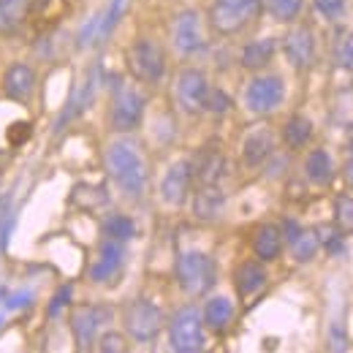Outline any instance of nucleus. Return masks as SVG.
Returning <instances> with one entry per match:
<instances>
[{"label": "nucleus", "instance_id": "4be33fe9", "mask_svg": "<svg viewBox=\"0 0 353 353\" xmlns=\"http://www.w3.org/2000/svg\"><path fill=\"white\" fill-rule=\"evenodd\" d=\"M201 318H204V323H207L212 332H225V329L231 326V321H234V305H231V299H228V296H215V299H210L204 312H201Z\"/></svg>", "mask_w": 353, "mask_h": 353}, {"label": "nucleus", "instance_id": "2f4dec72", "mask_svg": "<svg viewBox=\"0 0 353 353\" xmlns=\"http://www.w3.org/2000/svg\"><path fill=\"white\" fill-rule=\"evenodd\" d=\"M103 234H106L109 239L125 242V239H131L133 234H136V225H133V221L125 218V215H112V218H106V223H103Z\"/></svg>", "mask_w": 353, "mask_h": 353}, {"label": "nucleus", "instance_id": "393cba45", "mask_svg": "<svg viewBox=\"0 0 353 353\" xmlns=\"http://www.w3.org/2000/svg\"><path fill=\"white\" fill-rule=\"evenodd\" d=\"M305 174L315 182V185H326L332 182L334 176V163H332V155L326 150H312L305 161Z\"/></svg>", "mask_w": 353, "mask_h": 353}, {"label": "nucleus", "instance_id": "58836bf2", "mask_svg": "<svg viewBox=\"0 0 353 353\" xmlns=\"http://www.w3.org/2000/svg\"><path fill=\"white\" fill-rule=\"evenodd\" d=\"M6 299H8V302H6L8 310H22V307H28V305H33V291H14V294H8Z\"/></svg>", "mask_w": 353, "mask_h": 353}, {"label": "nucleus", "instance_id": "72a5a7b5", "mask_svg": "<svg viewBox=\"0 0 353 353\" xmlns=\"http://www.w3.org/2000/svg\"><path fill=\"white\" fill-rule=\"evenodd\" d=\"M334 60L340 68H353V33H340L334 44Z\"/></svg>", "mask_w": 353, "mask_h": 353}, {"label": "nucleus", "instance_id": "423d86ee", "mask_svg": "<svg viewBox=\"0 0 353 353\" xmlns=\"http://www.w3.org/2000/svg\"><path fill=\"white\" fill-rule=\"evenodd\" d=\"M144 95L136 88H117L114 98H112V112H109V125L117 133H128L133 128L141 125V117H144Z\"/></svg>", "mask_w": 353, "mask_h": 353}, {"label": "nucleus", "instance_id": "dca6fc26", "mask_svg": "<svg viewBox=\"0 0 353 353\" xmlns=\"http://www.w3.org/2000/svg\"><path fill=\"white\" fill-rule=\"evenodd\" d=\"M3 90L11 101H28L36 90V71L25 63H14L3 74Z\"/></svg>", "mask_w": 353, "mask_h": 353}, {"label": "nucleus", "instance_id": "6e6552de", "mask_svg": "<svg viewBox=\"0 0 353 353\" xmlns=\"http://www.w3.org/2000/svg\"><path fill=\"white\" fill-rule=\"evenodd\" d=\"M285 98V85L280 77H259L245 90V106L253 114H269L274 112Z\"/></svg>", "mask_w": 353, "mask_h": 353}, {"label": "nucleus", "instance_id": "f257e3e1", "mask_svg": "<svg viewBox=\"0 0 353 353\" xmlns=\"http://www.w3.org/2000/svg\"><path fill=\"white\" fill-rule=\"evenodd\" d=\"M106 169L112 179L117 182V188L131 196L139 199L147 188V166L144 158L139 152V147L133 144L131 139H117L106 147Z\"/></svg>", "mask_w": 353, "mask_h": 353}, {"label": "nucleus", "instance_id": "bb28decb", "mask_svg": "<svg viewBox=\"0 0 353 353\" xmlns=\"http://www.w3.org/2000/svg\"><path fill=\"white\" fill-rule=\"evenodd\" d=\"M74 204L79 207V210H98V207H103L106 201H109V193H106V188L103 185H77L74 188Z\"/></svg>", "mask_w": 353, "mask_h": 353}, {"label": "nucleus", "instance_id": "a211bd4d", "mask_svg": "<svg viewBox=\"0 0 353 353\" xmlns=\"http://www.w3.org/2000/svg\"><path fill=\"white\" fill-rule=\"evenodd\" d=\"M234 285H236V291H239L242 299L256 296L266 285V269L259 261H245V264L234 272Z\"/></svg>", "mask_w": 353, "mask_h": 353}, {"label": "nucleus", "instance_id": "aec40b11", "mask_svg": "<svg viewBox=\"0 0 353 353\" xmlns=\"http://www.w3.org/2000/svg\"><path fill=\"white\" fill-rule=\"evenodd\" d=\"M283 250V228L266 223L256 231L253 236V253L259 256V261H274Z\"/></svg>", "mask_w": 353, "mask_h": 353}, {"label": "nucleus", "instance_id": "f704fd0d", "mask_svg": "<svg viewBox=\"0 0 353 353\" xmlns=\"http://www.w3.org/2000/svg\"><path fill=\"white\" fill-rule=\"evenodd\" d=\"M204 109L207 112H215V114H223V112H228L231 109V98L223 92L221 88H210L207 90V98H204Z\"/></svg>", "mask_w": 353, "mask_h": 353}, {"label": "nucleus", "instance_id": "9b49d317", "mask_svg": "<svg viewBox=\"0 0 353 353\" xmlns=\"http://www.w3.org/2000/svg\"><path fill=\"white\" fill-rule=\"evenodd\" d=\"M172 41L179 54H193L204 46V33H201V17L199 11L188 8V11H179L172 25Z\"/></svg>", "mask_w": 353, "mask_h": 353}, {"label": "nucleus", "instance_id": "5701e85b", "mask_svg": "<svg viewBox=\"0 0 353 353\" xmlns=\"http://www.w3.org/2000/svg\"><path fill=\"white\" fill-rule=\"evenodd\" d=\"M274 52H277V41L272 36L259 39V41H250V44L242 49V65L250 68V71H259V68L269 65V60L274 57Z\"/></svg>", "mask_w": 353, "mask_h": 353}, {"label": "nucleus", "instance_id": "a878e982", "mask_svg": "<svg viewBox=\"0 0 353 353\" xmlns=\"http://www.w3.org/2000/svg\"><path fill=\"white\" fill-rule=\"evenodd\" d=\"M288 242H291V253H294V259L299 264H310L315 259V253H318V236L310 228H299Z\"/></svg>", "mask_w": 353, "mask_h": 353}, {"label": "nucleus", "instance_id": "9d476101", "mask_svg": "<svg viewBox=\"0 0 353 353\" xmlns=\"http://www.w3.org/2000/svg\"><path fill=\"white\" fill-rule=\"evenodd\" d=\"M112 321V310L103 307V305H90V307H79L71 318V329H74V337H77V345L79 351H88L95 343V334L103 323Z\"/></svg>", "mask_w": 353, "mask_h": 353}, {"label": "nucleus", "instance_id": "412c9836", "mask_svg": "<svg viewBox=\"0 0 353 353\" xmlns=\"http://www.w3.org/2000/svg\"><path fill=\"white\" fill-rule=\"evenodd\" d=\"M223 174H225V158L221 150H204L193 163V176H199L201 185H218Z\"/></svg>", "mask_w": 353, "mask_h": 353}, {"label": "nucleus", "instance_id": "f8f14e48", "mask_svg": "<svg viewBox=\"0 0 353 353\" xmlns=\"http://www.w3.org/2000/svg\"><path fill=\"white\" fill-rule=\"evenodd\" d=\"M190 182H193V163L190 161H174L161 179V199L169 207L185 204V199L190 193Z\"/></svg>", "mask_w": 353, "mask_h": 353}, {"label": "nucleus", "instance_id": "0eeeda50", "mask_svg": "<svg viewBox=\"0 0 353 353\" xmlns=\"http://www.w3.org/2000/svg\"><path fill=\"white\" fill-rule=\"evenodd\" d=\"M163 312L147 299H133L125 307V329L136 343H152L161 334Z\"/></svg>", "mask_w": 353, "mask_h": 353}, {"label": "nucleus", "instance_id": "c85d7f7f", "mask_svg": "<svg viewBox=\"0 0 353 353\" xmlns=\"http://www.w3.org/2000/svg\"><path fill=\"white\" fill-rule=\"evenodd\" d=\"M310 136H312V123H310L307 117H302V114H294V117L285 123V128H283V139H285V144H288L291 150L305 147L310 141Z\"/></svg>", "mask_w": 353, "mask_h": 353}, {"label": "nucleus", "instance_id": "7ed1b4c3", "mask_svg": "<svg viewBox=\"0 0 353 353\" xmlns=\"http://www.w3.org/2000/svg\"><path fill=\"white\" fill-rule=\"evenodd\" d=\"M169 343L179 353L204 351V343H207L204 340V318L193 305L174 312V318L169 323Z\"/></svg>", "mask_w": 353, "mask_h": 353}, {"label": "nucleus", "instance_id": "2eb2a0df", "mask_svg": "<svg viewBox=\"0 0 353 353\" xmlns=\"http://www.w3.org/2000/svg\"><path fill=\"white\" fill-rule=\"evenodd\" d=\"M283 52H285V60L294 65V68H307L312 63V54H315V39H312V30L310 28H294L285 41H283Z\"/></svg>", "mask_w": 353, "mask_h": 353}, {"label": "nucleus", "instance_id": "a19ab883", "mask_svg": "<svg viewBox=\"0 0 353 353\" xmlns=\"http://www.w3.org/2000/svg\"><path fill=\"white\" fill-rule=\"evenodd\" d=\"M345 176H348V182L353 185V161L348 163V166H345Z\"/></svg>", "mask_w": 353, "mask_h": 353}, {"label": "nucleus", "instance_id": "e433bc0d", "mask_svg": "<svg viewBox=\"0 0 353 353\" xmlns=\"http://www.w3.org/2000/svg\"><path fill=\"white\" fill-rule=\"evenodd\" d=\"M98 351H103V353L125 351V337L117 334V332H106L103 337H98Z\"/></svg>", "mask_w": 353, "mask_h": 353}, {"label": "nucleus", "instance_id": "ddd939ff", "mask_svg": "<svg viewBox=\"0 0 353 353\" xmlns=\"http://www.w3.org/2000/svg\"><path fill=\"white\" fill-rule=\"evenodd\" d=\"M95 90H98V68H92L88 77H85V82L74 90V95L68 98L65 109L60 112V117H57V123H54V133H60L68 123H74L77 117H82V114L88 112L90 103L95 101Z\"/></svg>", "mask_w": 353, "mask_h": 353}, {"label": "nucleus", "instance_id": "f03ea898", "mask_svg": "<svg viewBox=\"0 0 353 353\" xmlns=\"http://www.w3.org/2000/svg\"><path fill=\"white\" fill-rule=\"evenodd\" d=\"M215 277H218V269H215V261L207 253L190 250V253L179 256V261H176V280H179L185 294L204 296L215 285Z\"/></svg>", "mask_w": 353, "mask_h": 353}, {"label": "nucleus", "instance_id": "c9c22d12", "mask_svg": "<svg viewBox=\"0 0 353 353\" xmlns=\"http://www.w3.org/2000/svg\"><path fill=\"white\" fill-rule=\"evenodd\" d=\"M315 11L326 19H340L345 11V0H315Z\"/></svg>", "mask_w": 353, "mask_h": 353}, {"label": "nucleus", "instance_id": "f3484780", "mask_svg": "<svg viewBox=\"0 0 353 353\" xmlns=\"http://www.w3.org/2000/svg\"><path fill=\"white\" fill-rule=\"evenodd\" d=\"M223 207H225V196L218 185H201L193 196V215L199 221H215L221 218Z\"/></svg>", "mask_w": 353, "mask_h": 353}, {"label": "nucleus", "instance_id": "37998d69", "mask_svg": "<svg viewBox=\"0 0 353 353\" xmlns=\"http://www.w3.org/2000/svg\"><path fill=\"white\" fill-rule=\"evenodd\" d=\"M0 323H3V315H0Z\"/></svg>", "mask_w": 353, "mask_h": 353}, {"label": "nucleus", "instance_id": "b1692460", "mask_svg": "<svg viewBox=\"0 0 353 353\" xmlns=\"http://www.w3.org/2000/svg\"><path fill=\"white\" fill-rule=\"evenodd\" d=\"M28 0H0V36H11L28 19Z\"/></svg>", "mask_w": 353, "mask_h": 353}, {"label": "nucleus", "instance_id": "79ce46f5", "mask_svg": "<svg viewBox=\"0 0 353 353\" xmlns=\"http://www.w3.org/2000/svg\"><path fill=\"white\" fill-rule=\"evenodd\" d=\"M351 152H353V131H351Z\"/></svg>", "mask_w": 353, "mask_h": 353}, {"label": "nucleus", "instance_id": "c756f323", "mask_svg": "<svg viewBox=\"0 0 353 353\" xmlns=\"http://www.w3.org/2000/svg\"><path fill=\"white\" fill-rule=\"evenodd\" d=\"M315 236H318V245H323L329 256H343L345 253V234H337L332 225H318Z\"/></svg>", "mask_w": 353, "mask_h": 353}, {"label": "nucleus", "instance_id": "39448f33", "mask_svg": "<svg viewBox=\"0 0 353 353\" xmlns=\"http://www.w3.org/2000/svg\"><path fill=\"white\" fill-rule=\"evenodd\" d=\"M261 11V0H215L210 8V25L221 33H239L256 14Z\"/></svg>", "mask_w": 353, "mask_h": 353}, {"label": "nucleus", "instance_id": "ea45409f", "mask_svg": "<svg viewBox=\"0 0 353 353\" xmlns=\"http://www.w3.org/2000/svg\"><path fill=\"white\" fill-rule=\"evenodd\" d=\"M28 133H30L28 123H17V128H8V141L11 144H22L28 139Z\"/></svg>", "mask_w": 353, "mask_h": 353}, {"label": "nucleus", "instance_id": "cd10ccee", "mask_svg": "<svg viewBox=\"0 0 353 353\" xmlns=\"http://www.w3.org/2000/svg\"><path fill=\"white\" fill-rule=\"evenodd\" d=\"M125 8H128V0H109V6L98 14V41L112 36V30L120 25Z\"/></svg>", "mask_w": 353, "mask_h": 353}, {"label": "nucleus", "instance_id": "4468645a", "mask_svg": "<svg viewBox=\"0 0 353 353\" xmlns=\"http://www.w3.org/2000/svg\"><path fill=\"white\" fill-rule=\"evenodd\" d=\"M123 261H125V248H123V242L106 236V242L98 248L95 264L90 266V280H92V283H106L109 277H114V274L120 272Z\"/></svg>", "mask_w": 353, "mask_h": 353}, {"label": "nucleus", "instance_id": "6ab92c4d", "mask_svg": "<svg viewBox=\"0 0 353 353\" xmlns=\"http://www.w3.org/2000/svg\"><path fill=\"white\" fill-rule=\"evenodd\" d=\"M274 152V136L266 128L253 131L245 141H242V158L248 166H261L266 158Z\"/></svg>", "mask_w": 353, "mask_h": 353}, {"label": "nucleus", "instance_id": "7c9ffc66", "mask_svg": "<svg viewBox=\"0 0 353 353\" xmlns=\"http://www.w3.org/2000/svg\"><path fill=\"white\" fill-rule=\"evenodd\" d=\"M305 0H266V11L277 19V22H291L299 17Z\"/></svg>", "mask_w": 353, "mask_h": 353}, {"label": "nucleus", "instance_id": "473e14b6", "mask_svg": "<svg viewBox=\"0 0 353 353\" xmlns=\"http://www.w3.org/2000/svg\"><path fill=\"white\" fill-rule=\"evenodd\" d=\"M334 223H337L340 234H353V196L334 199Z\"/></svg>", "mask_w": 353, "mask_h": 353}, {"label": "nucleus", "instance_id": "4c0bfd02", "mask_svg": "<svg viewBox=\"0 0 353 353\" xmlns=\"http://www.w3.org/2000/svg\"><path fill=\"white\" fill-rule=\"evenodd\" d=\"M71 294H74V288H71V285H63V288L54 294V299L49 302V310H46V315H49V318H57V315L63 312V307L71 302Z\"/></svg>", "mask_w": 353, "mask_h": 353}, {"label": "nucleus", "instance_id": "1a4fd4ad", "mask_svg": "<svg viewBox=\"0 0 353 353\" xmlns=\"http://www.w3.org/2000/svg\"><path fill=\"white\" fill-rule=\"evenodd\" d=\"M207 90L210 82L204 77V71L199 68H185L179 77H176V103L182 112L188 114H199L204 109V98H207Z\"/></svg>", "mask_w": 353, "mask_h": 353}, {"label": "nucleus", "instance_id": "20e7f679", "mask_svg": "<svg viewBox=\"0 0 353 353\" xmlns=\"http://www.w3.org/2000/svg\"><path fill=\"white\" fill-rule=\"evenodd\" d=\"M128 68L139 82L147 85H158L166 74V54L158 41L152 39H139L128 49Z\"/></svg>", "mask_w": 353, "mask_h": 353}]
</instances>
